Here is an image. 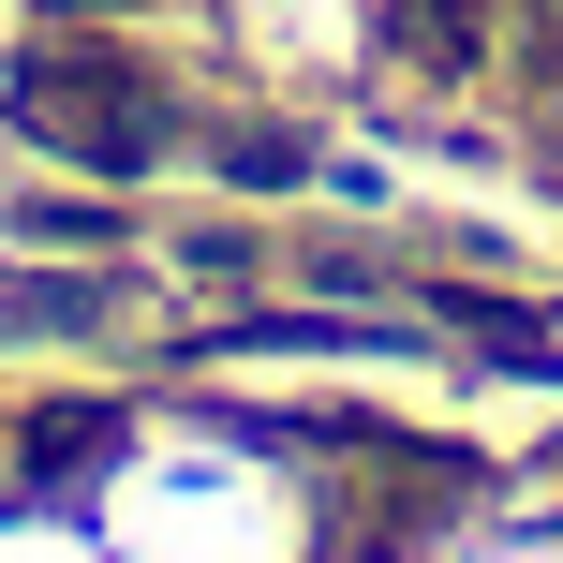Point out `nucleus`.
Returning <instances> with one entry per match:
<instances>
[{
    "label": "nucleus",
    "mask_w": 563,
    "mask_h": 563,
    "mask_svg": "<svg viewBox=\"0 0 563 563\" xmlns=\"http://www.w3.org/2000/svg\"><path fill=\"white\" fill-rule=\"evenodd\" d=\"M15 134H45L89 178H134L164 148V75H134L119 45H45V59H15Z\"/></svg>",
    "instance_id": "nucleus-2"
},
{
    "label": "nucleus",
    "mask_w": 563,
    "mask_h": 563,
    "mask_svg": "<svg viewBox=\"0 0 563 563\" xmlns=\"http://www.w3.org/2000/svg\"><path fill=\"white\" fill-rule=\"evenodd\" d=\"M489 563H563V549H489Z\"/></svg>",
    "instance_id": "nucleus-4"
},
{
    "label": "nucleus",
    "mask_w": 563,
    "mask_h": 563,
    "mask_svg": "<svg viewBox=\"0 0 563 563\" xmlns=\"http://www.w3.org/2000/svg\"><path fill=\"white\" fill-rule=\"evenodd\" d=\"M89 534H104V563H311V505L253 445L178 430V445H119Z\"/></svg>",
    "instance_id": "nucleus-1"
},
{
    "label": "nucleus",
    "mask_w": 563,
    "mask_h": 563,
    "mask_svg": "<svg viewBox=\"0 0 563 563\" xmlns=\"http://www.w3.org/2000/svg\"><path fill=\"white\" fill-rule=\"evenodd\" d=\"M0 563H104V534L59 505H0Z\"/></svg>",
    "instance_id": "nucleus-3"
}]
</instances>
